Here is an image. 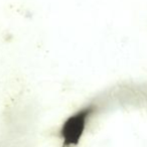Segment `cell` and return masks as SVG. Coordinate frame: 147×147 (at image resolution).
Returning <instances> with one entry per match:
<instances>
[{"label":"cell","instance_id":"obj_1","mask_svg":"<svg viewBox=\"0 0 147 147\" xmlns=\"http://www.w3.org/2000/svg\"><path fill=\"white\" fill-rule=\"evenodd\" d=\"M103 104L100 100L87 104L75 112L63 123L59 130L61 147H74L78 145L89 126L93 117L101 110Z\"/></svg>","mask_w":147,"mask_h":147}]
</instances>
